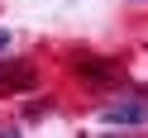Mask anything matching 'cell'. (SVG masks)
Returning a JSON list of instances; mask_svg holds the SVG:
<instances>
[{"label": "cell", "mask_w": 148, "mask_h": 138, "mask_svg": "<svg viewBox=\"0 0 148 138\" xmlns=\"http://www.w3.org/2000/svg\"><path fill=\"white\" fill-rule=\"evenodd\" d=\"M5 43H10V33H5V29H0V48H5Z\"/></svg>", "instance_id": "4"}, {"label": "cell", "mask_w": 148, "mask_h": 138, "mask_svg": "<svg viewBox=\"0 0 148 138\" xmlns=\"http://www.w3.org/2000/svg\"><path fill=\"white\" fill-rule=\"evenodd\" d=\"M100 119H105V124H148V109L138 105V100H124V105L100 109Z\"/></svg>", "instance_id": "3"}, {"label": "cell", "mask_w": 148, "mask_h": 138, "mask_svg": "<svg viewBox=\"0 0 148 138\" xmlns=\"http://www.w3.org/2000/svg\"><path fill=\"white\" fill-rule=\"evenodd\" d=\"M72 67H77V76H81V81H96V86L115 81V62H105V57H77Z\"/></svg>", "instance_id": "2"}, {"label": "cell", "mask_w": 148, "mask_h": 138, "mask_svg": "<svg viewBox=\"0 0 148 138\" xmlns=\"http://www.w3.org/2000/svg\"><path fill=\"white\" fill-rule=\"evenodd\" d=\"M38 86V71L29 62H0V95H24Z\"/></svg>", "instance_id": "1"}]
</instances>
